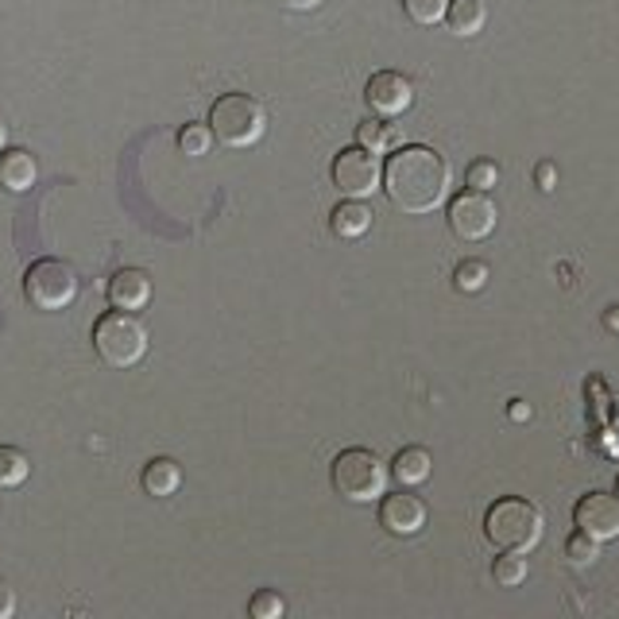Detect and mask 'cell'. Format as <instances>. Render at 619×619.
Returning <instances> with one entry per match:
<instances>
[{
  "instance_id": "1",
  "label": "cell",
  "mask_w": 619,
  "mask_h": 619,
  "mask_svg": "<svg viewBox=\"0 0 619 619\" xmlns=\"http://www.w3.org/2000/svg\"><path fill=\"white\" fill-rule=\"evenodd\" d=\"M383 190H388L391 205L403 213H433L450 194V163L433 148L422 143H407L383 167Z\"/></svg>"
},
{
  "instance_id": "2",
  "label": "cell",
  "mask_w": 619,
  "mask_h": 619,
  "mask_svg": "<svg viewBox=\"0 0 619 619\" xmlns=\"http://www.w3.org/2000/svg\"><path fill=\"white\" fill-rule=\"evenodd\" d=\"M484 534L495 549L531 554L542 542V511L522 495H504L484 511Z\"/></svg>"
},
{
  "instance_id": "3",
  "label": "cell",
  "mask_w": 619,
  "mask_h": 619,
  "mask_svg": "<svg viewBox=\"0 0 619 619\" xmlns=\"http://www.w3.org/2000/svg\"><path fill=\"white\" fill-rule=\"evenodd\" d=\"M93 349L109 368H132L148 353V329L132 310H109L93 326Z\"/></svg>"
},
{
  "instance_id": "4",
  "label": "cell",
  "mask_w": 619,
  "mask_h": 619,
  "mask_svg": "<svg viewBox=\"0 0 619 619\" xmlns=\"http://www.w3.org/2000/svg\"><path fill=\"white\" fill-rule=\"evenodd\" d=\"M210 128L225 148H252L267 132V109L248 93H225L213 101Z\"/></svg>"
},
{
  "instance_id": "5",
  "label": "cell",
  "mask_w": 619,
  "mask_h": 619,
  "mask_svg": "<svg viewBox=\"0 0 619 619\" xmlns=\"http://www.w3.org/2000/svg\"><path fill=\"white\" fill-rule=\"evenodd\" d=\"M329 477H333V488L341 500H349V504H371V500H380L388 492L391 469L371 450H345L337 453Z\"/></svg>"
},
{
  "instance_id": "6",
  "label": "cell",
  "mask_w": 619,
  "mask_h": 619,
  "mask_svg": "<svg viewBox=\"0 0 619 619\" xmlns=\"http://www.w3.org/2000/svg\"><path fill=\"white\" fill-rule=\"evenodd\" d=\"M24 294L36 310H66L78 299V271L66 260H36L24 275Z\"/></svg>"
},
{
  "instance_id": "7",
  "label": "cell",
  "mask_w": 619,
  "mask_h": 619,
  "mask_svg": "<svg viewBox=\"0 0 619 619\" xmlns=\"http://www.w3.org/2000/svg\"><path fill=\"white\" fill-rule=\"evenodd\" d=\"M383 178V167L376 160V151L361 148H345L333 155V186L345 198H368Z\"/></svg>"
},
{
  "instance_id": "8",
  "label": "cell",
  "mask_w": 619,
  "mask_h": 619,
  "mask_svg": "<svg viewBox=\"0 0 619 619\" xmlns=\"http://www.w3.org/2000/svg\"><path fill=\"white\" fill-rule=\"evenodd\" d=\"M495 202L484 190H465L450 202V229L460 240H484L495 229Z\"/></svg>"
},
{
  "instance_id": "9",
  "label": "cell",
  "mask_w": 619,
  "mask_h": 619,
  "mask_svg": "<svg viewBox=\"0 0 619 619\" xmlns=\"http://www.w3.org/2000/svg\"><path fill=\"white\" fill-rule=\"evenodd\" d=\"M364 101H368V109L376 116L391 121V116L407 113V109H410V101H415V86H410L407 74L376 71L368 78V86H364Z\"/></svg>"
},
{
  "instance_id": "10",
  "label": "cell",
  "mask_w": 619,
  "mask_h": 619,
  "mask_svg": "<svg viewBox=\"0 0 619 619\" xmlns=\"http://www.w3.org/2000/svg\"><path fill=\"white\" fill-rule=\"evenodd\" d=\"M573 522L577 531H584L596 542L619 539V495H604V492L581 495L573 507Z\"/></svg>"
},
{
  "instance_id": "11",
  "label": "cell",
  "mask_w": 619,
  "mask_h": 619,
  "mask_svg": "<svg viewBox=\"0 0 619 619\" xmlns=\"http://www.w3.org/2000/svg\"><path fill=\"white\" fill-rule=\"evenodd\" d=\"M380 527L399 539H410L426 527V504L410 492H383L380 495Z\"/></svg>"
},
{
  "instance_id": "12",
  "label": "cell",
  "mask_w": 619,
  "mask_h": 619,
  "mask_svg": "<svg viewBox=\"0 0 619 619\" xmlns=\"http://www.w3.org/2000/svg\"><path fill=\"white\" fill-rule=\"evenodd\" d=\"M109 302L116 310H143L151 302V279L140 267H121L109 279Z\"/></svg>"
},
{
  "instance_id": "13",
  "label": "cell",
  "mask_w": 619,
  "mask_h": 619,
  "mask_svg": "<svg viewBox=\"0 0 619 619\" xmlns=\"http://www.w3.org/2000/svg\"><path fill=\"white\" fill-rule=\"evenodd\" d=\"M36 178H39V167H36V160H31V151H24V148L0 151V186H4L9 194L31 190Z\"/></svg>"
},
{
  "instance_id": "14",
  "label": "cell",
  "mask_w": 619,
  "mask_h": 619,
  "mask_svg": "<svg viewBox=\"0 0 619 619\" xmlns=\"http://www.w3.org/2000/svg\"><path fill=\"white\" fill-rule=\"evenodd\" d=\"M329 225H333L337 237L356 240V237H364V232L371 229V210L364 205V198H349V202L333 205V213H329Z\"/></svg>"
},
{
  "instance_id": "15",
  "label": "cell",
  "mask_w": 619,
  "mask_h": 619,
  "mask_svg": "<svg viewBox=\"0 0 619 619\" xmlns=\"http://www.w3.org/2000/svg\"><path fill=\"white\" fill-rule=\"evenodd\" d=\"M430 469H433V457H430V450H422V445H407V450H399L395 460H391V477H395L403 488L422 484V480L430 477Z\"/></svg>"
},
{
  "instance_id": "16",
  "label": "cell",
  "mask_w": 619,
  "mask_h": 619,
  "mask_svg": "<svg viewBox=\"0 0 619 619\" xmlns=\"http://www.w3.org/2000/svg\"><path fill=\"white\" fill-rule=\"evenodd\" d=\"M484 20H488L484 0H450V12H445V24H450L453 36H460V39L477 36L480 27H484Z\"/></svg>"
},
{
  "instance_id": "17",
  "label": "cell",
  "mask_w": 619,
  "mask_h": 619,
  "mask_svg": "<svg viewBox=\"0 0 619 619\" xmlns=\"http://www.w3.org/2000/svg\"><path fill=\"white\" fill-rule=\"evenodd\" d=\"M178 484H182V469H178V460H170V457H155L143 469V492L148 495H175L178 492Z\"/></svg>"
},
{
  "instance_id": "18",
  "label": "cell",
  "mask_w": 619,
  "mask_h": 619,
  "mask_svg": "<svg viewBox=\"0 0 619 619\" xmlns=\"http://www.w3.org/2000/svg\"><path fill=\"white\" fill-rule=\"evenodd\" d=\"M31 477V460L16 445H0V488H20Z\"/></svg>"
},
{
  "instance_id": "19",
  "label": "cell",
  "mask_w": 619,
  "mask_h": 619,
  "mask_svg": "<svg viewBox=\"0 0 619 619\" xmlns=\"http://www.w3.org/2000/svg\"><path fill=\"white\" fill-rule=\"evenodd\" d=\"M492 577L495 584H504V589H515V584L527 581V557L511 554V549H500V557L492 561Z\"/></svg>"
},
{
  "instance_id": "20",
  "label": "cell",
  "mask_w": 619,
  "mask_h": 619,
  "mask_svg": "<svg viewBox=\"0 0 619 619\" xmlns=\"http://www.w3.org/2000/svg\"><path fill=\"white\" fill-rule=\"evenodd\" d=\"M213 128L210 124H186L182 132H178V151L182 155H210V148H213Z\"/></svg>"
},
{
  "instance_id": "21",
  "label": "cell",
  "mask_w": 619,
  "mask_h": 619,
  "mask_svg": "<svg viewBox=\"0 0 619 619\" xmlns=\"http://www.w3.org/2000/svg\"><path fill=\"white\" fill-rule=\"evenodd\" d=\"M453 283H457V291H465V294L484 291V283H488V264H484V260H460L457 271H453Z\"/></svg>"
},
{
  "instance_id": "22",
  "label": "cell",
  "mask_w": 619,
  "mask_h": 619,
  "mask_svg": "<svg viewBox=\"0 0 619 619\" xmlns=\"http://www.w3.org/2000/svg\"><path fill=\"white\" fill-rule=\"evenodd\" d=\"M403 12H407L415 24L433 27V24H442V20H445V12H450V0H403Z\"/></svg>"
},
{
  "instance_id": "23",
  "label": "cell",
  "mask_w": 619,
  "mask_h": 619,
  "mask_svg": "<svg viewBox=\"0 0 619 619\" xmlns=\"http://www.w3.org/2000/svg\"><path fill=\"white\" fill-rule=\"evenodd\" d=\"M356 136H361V143L368 151H388L391 148V140H395V132H391V124H383V116L380 121H361V128H356Z\"/></svg>"
},
{
  "instance_id": "24",
  "label": "cell",
  "mask_w": 619,
  "mask_h": 619,
  "mask_svg": "<svg viewBox=\"0 0 619 619\" xmlns=\"http://www.w3.org/2000/svg\"><path fill=\"white\" fill-rule=\"evenodd\" d=\"M596 546H601V542L589 539L584 531H577V534H569V542H566V557L573 561V566H593L596 554H601Z\"/></svg>"
},
{
  "instance_id": "25",
  "label": "cell",
  "mask_w": 619,
  "mask_h": 619,
  "mask_svg": "<svg viewBox=\"0 0 619 619\" xmlns=\"http://www.w3.org/2000/svg\"><path fill=\"white\" fill-rule=\"evenodd\" d=\"M283 596L279 593H271V589H260L252 601H248V611H252V619H279L283 616Z\"/></svg>"
},
{
  "instance_id": "26",
  "label": "cell",
  "mask_w": 619,
  "mask_h": 619,
  "mask_svg": "<svg viewBox=\"0 0 619 619\" xmlns=\"http://www.w3.org/2000/svg\"><path fill=\"white\" fill-rule=\"evenodd\" d=\"M465 182H469V190H492L495 182H500V167H495L492 160H477L469 163V170H465Z\"/></svg>"
},
{
  "instance_id": "27",
  "label": "cell",
  "mask_w": 619,
  "mask_h": 619,
  "mask_svg": "<svg viewBox=\"0 0 619 619\" xmlns=\"http://www.w3.org/2000/svg\"><path fill=\"white\" fill-rule=\"evenodd\" d=\"M16 611V593H12V584L0 577V619H9Z\"/></svg>"
},
{
  "instance_id": "28",
  "label": "cell",
  "mask_w": 619,
  "mask_h": 619,
  "mask_svg": "<svg viewBox=\"0 0 619 619\" xmlns=\"http://www.w3.org/2000/svg\"><path fill=\"white\" fill-rule=\"evenodd\" d=\"M534 182H539V190H554V182H557L554 163H539V167H534Z\"/></svg>"
},
{
  "instance_id": "29",
  "label": "cell",
  "mask_w": 619,
  "mask_h": 619,
  "mask_svg": "<svg viewBox=\"0 0 619 619\" xmlns=\"http://www.w3.org/2000/svg\"><path fill=\"white\" fill-rule=\"evenodd\" d=\"M511 418H515V422H527V418H531V407H527L522 399H515V403H511Z\"/></svg>"
},
{
  "instance_id": "30",
  "label": "cell",
  "mask_w": 619,
  "mask_h": 619,
  "mask_svg": "<svg viewBox=\"0 0 619 619\" xmlns=\"http://www.w3.org/2000/svg\"><path fill=\"white\" fill-rule=\"evenodd\" d=\"M279 4H287V9H299V12H306V9H318L321 0H279Z\"/></svg>"
},
{
  "instance_id": "31",
  "label": "cell",
  "mask_w": 619,
  "mask_h": 619,
  "mask_svg": "<svg viewBox=\"0 0 619 619\" xmlns=\"http://www.w3.org/2000/svg\"><path fill=\"white\" fill-rule=\"evenodd\" d=\"M604 326H608L611 333H619V306H611L608 314H604Z\"/></svg>"
},
{
  "instance_id": "32",
  "label": "cell",
  "mask_w": 619,
  "mask_h": 619,
  "mask_svg": "<svg viewBox=\"0 0 619 619\" xmlns=\"http://www.w3.org/2000/svg\"><path fill=\"white\" fill-rule=\"evenodd\" d=\"M4 143H9V124L0 121V151H4Z\"/></svg>"
},
{
  "instance_id": "33",
  "label": "cell",
  "mask_w": 619,
  "mask_h": 619,
  "mask_svg": "<svg viewBox=\"0 0 619 619\" xmlns=\"http://www.w3.org/2000/svg\"><path fill=\"white\" fill-rule=\"evenodd\" d=\"M616 495H619V480H616Z\"/></svg>"
}]
</instances>
